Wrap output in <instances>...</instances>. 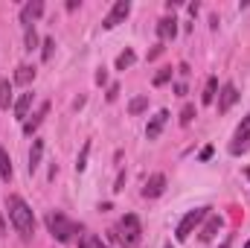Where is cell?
Returning a JSON list of instances; mask_svg holds the SVG:
<instances>
[{"label":"cell","instance_id":"obj_35","mask_svg":"<svg viewBox=\"0 0 250 248\" xmlns=\"http://www.w3.org/2000/svg\"><path fill=\"white\" fill-rule=\"evenodd\" d=\"M245 248H250V240H248V243H245Z\"/></svg>","mask_w":250,"mask_h":248},{"label":"cell","instance_id":"obj_10","mask_svg":"<svg viewBox=\"0 0 250 248\" xmlns=\"http://www.w3.org/2000/svg\"><path fill=\"white\" fill-rule=\"evenodd\" d=\"M47 111H50V102H41V105H38V111H35L32 117H26V123H23V134H35V131H38V125L44 123Z\"/></svg>","mask_w":250,"mask_h":248},{"label":"cell","instance_id":"obj_22","mask_svg":"<svg viewBox=\"0 0 250 248\" xmlns=\"http://www.w3.org/2000/svg\"><path fill=\"white\" fill-rule=\"evenodd\" d=\"M79 248H108V246H105L96 234H84V237L79 240Z\"/></svg>","mask_w":250,"mask_h":248},{"label":"cell","instance_id":"obj_28","mask_svg":"<svg viewBox=\"0 0 250 248\" xmlns=\"http://www.w3.org/2000/svg\"><path fill=\"white\" fill-rule=\"evenodd\" d=\"M117 94H120V85H111V88H108V102H114Z\"/></svg>","mask_w":250,"mask_h":248},{"label":"cell","instance_id":"obj_8","mask_svg":"<svg viewBox=\"0 0 250 248\" xmlns=\"http://www.w3.org/2000/svg\"><path fill=\"white\" fill-rule=\"evenodd\" d=\"M163 190H166V175H163V173H154V175L146 181V187H143V196H146V198H157Z\"/></svg>","mask_w":250,"mask_h":248},{"label":"cell","instance_id":"obj_5","mask_svg":"<svg viewBox=\"0 0 250 248\" xmlns=\"http://www.w3.org/2000/svg\"><path fill=\"white\" fill-rule=\"evenodd\" d=\"M250 149V114L239 123L236 134H233V143H230V155H242Z\"/></svg>","mask_w":250,"mask_h":248},{"label":"cell","instance_id":"obj_27","mask_svg":"<svg viewBox=\"0 0 250 248\" xmlns=\"http://www.w3.org/2000/svg\"><path fill=\"white\" fill-rule=\"evenodd\" d=\"M53 50H56V41H53V38H44V53H41V56H44V62H50V59H53Z\"/></svg>","mask_w":250,"mask_h":248},{"label":"cell","instance_id":"obj_2","mask_svg":"<svg viewBox=\"0 0 250 248\" xmlns=\"http://www.w3.org/2000/svg\"><path fill=\"white\" fill-rule=\"evenodd\" d=\"M47 231H50L59 243H70L73 234H76V222H70L62 210H50V213H47Z\"/></svg>","mask_w":250,"mask_h":248},{"label":"cell","instance_id":"obj_36","mask_svg":"<svg viewBox=\"0 0 250 248\" xmlns=\"http://www.w3.org/2000/svg\"><path fill=\"white\" fill-rule=\"evenodd\" d=\"M166 248H172V246H166Z\"/></svg>","mask_w":250,"mask_h":248},{"label":"cell","instance_id":"obj_9","mask_svg":"<svg viewBox=\"0 0 250 248\" xmlns=\"http://www.w3.org/2000/svg\"><path fill=\"white\" fill-rule=\"evenodd\" d=\"M41 12H44V3H41V0H29V3L21 9V24H23V29L32 26V21H35Z\"/></svg>","mask_w":250,"mask_h":248},{"label":"cell","instance_id":"obj_4","mask_svg":"<svg viewBox=\"0 0 250 248\" xmlns=\"http://www.w3.org/2000/svg\"><path fill=\"white\" fill-rule=\"evenodd\" d=\"M209 216V207H195V210H189L187 216L181 219V225H178V231H175V237H178V243H187L189 237H192V231L204 222Z\"/></svg>","mask_w":250,"mask_h":248},{"label":"cell","instance_id":"obj_17","mask_svg":"<svg viewBox=\"0 0 250 248\" xmlns=\"http://www.w3.org/2000/svg\"><path fill=\"white\" fill-rule=\"evenodd\" d=\"M215 91H218V79L209 76V79H207V88H204V94H201V102H204V105L215 102Z\"/></svg>","mask_w":250,"mask_h":248},{"label":"cell","instance_id":"obj_21","mask_svg":"<svg viewBox=\"0 0 250 248\" xmlns=\"http://www.w3.org/2000/svg\"><path fill=\"white\" fill-rule=\"evenodd\" d=\"M137 62V56H134V50H123L120 56H117V70H128L131 64Z\"/></svg>","mask_w":250,"mask_h":248},{"label":"cell","instance_id":"obj_14","mask_svg":"<svg viewBox=\"0 0 250 248\" xmlns=\"http://www.w3.org/2000/svg\"><path fill=\"white\" fill-rule=\"evenodd\" d=\"M157 35H160V41L175 38V35H178V21H175V18H163V21L157 24Z\"/></svg>","mask_w":250,"mask_h":248},{"label":"cell","instance_id":"obj_13","mask_svg":"<svg viewBox=\"0 0 250 248\" xmlns=\"http://www.w3.org/2000/svg\"><path fill=\"white\" fill-rule=\"evenodd\" d=\"M221 225H224L221 216H209V219L204 222V228H201V243H209V240L221 231Z\"/></svg>","mask_w":250,"mask_h":248},{"label":"cell","instance_id":"obj_20","mask_svg":"<svg viewBox=\"0 0 250 248\" xmlns=\"http://www.w3.org/2000/svg\"><path fill=\"white\" fill-rule=\"evenodd\" d=\"M35 47H38V32H35V26H26V29H23V50L32 53Z\"/></svg>","mask_w":250,"mask_h":248},{"label":"cell","instance_id":"obj_11","mask_svg":"<svg viewBox=\"0 0 250 248\" xmlns=\"http://www.w3.org/2000/svg\"><path fill=\"white\" fill-rule=\"evenodd\" d=\"M166 120H169V111H166V108L157 111V114L151 117V123L146 125V137H148V140H157L160 131H163V125H166Z\"/></svg>","mask_w":250,"mask_h":248},{"label":"cell","instance_id":"obj_15","mask_svg":"<svg viewBox=\"0 0 250 248\" xmlns=\"http://www.w3.org/2000/svg\"><path fill=\"white\" fill-rule=\"evenodd\" d=\"M29 108H32V94H21V99L15 102V117L26 123V117H29Z\"/></svg>","mask_w":250,"mask_h":248},{"label":"cell","instance_id":"obj_1","mask_svg":"<svg viewBox=\"0 0 250 248\" xmlns=\"http://www.w3.org/2000/svg\"><path fill=\"white\" fill-rule=\"evenodd\" d=\"M6 210H9V219H12V225H15V231L23 237V240H32V234H35V216H32V210H29V204L21 198V196H6Z\"/></svg>","mask_w":250,"mask_h":248},{"label":"cell","instance_id":"obj_7","mask_svg":"<svg viewBox=\"0 0 250 248\" xmlns=\"http://www.w3.org/2000/svg\"><path fill=\"white\" fill-rule=\"evenodd\" d=\"M236 99H239V91H236V85H224L221 88V94H218V114H227L233 105H236Z\"/></svg>","mask_w":250,"mask_h":248},{"label":"cell","instance_id":"obj_34","mask_svg":"<svg viewBox=\"0 0 250 248\" xmlns=\"http://www.w3.org/2000/svg\"><path fill=\"white\" fill-rule=\"evenodd\" d=\"M245 178H248V181H250V167H248V170H245Z\"/></svg>","mask_w":250,"mask_h":248},{"label":"cell","instance_id":"obj_6","mask_svg":"<svg viewBox=\"0 0 250 248\" xmlns=\"http://www.w3.org/2000/svg\"><path fill=\"white\" fill-rule=\"evenodd\" d=\"M128 12H131V3H128V0H117V3L111 6V12L105 15L102 26H105V29H114V26H120L125 18H128Z\"/></svg>","mask_w":250,"mask_h":248},{"label":"cell","instance_id":"obj_16","mask_svg":"<svg viewBox=\"0 0 250 248\" xmlns=\"http://www.w3.org/2000/svg\"><path fill=\"white\" fill-rule=\"evenodd\" d=\"M35 79V67H29V64H21L18 70H15V82L18 85H29Z\"/></svg>","mask_w":250,"mask_h":248},{"label":"cell","instance_id":"obj_23","mask_svg":"<svg viewBox=\"0 0 250 248\" xmlns=\"http://www.w3.org/2000/svg\"><path fill=\"white\" fill-rule=\"evenodd\" d=\"M148 108V97H134L131 102H128V114H140V111H146Z\"/></svg>","mask_w":250,"mask_h":248},{"label":"cell","instance_id":"obj_18","mask_svg":"<svg viewBox=\"0 0 250 248\" xmlns=\"http://www.w3.org/2000/svg\"><path fill=\"white\" fill-rule=\"evenodd\" d=\"M9 105H12V82L0 79V108H9Z\"/></svg>","mask_w":250,"mask_h":248},{"label":"cell","instance_id":"obj_19","mask_svg":"<svg viewBox=\"0 0 250 248\" xmlns=\"http://www.w3.org/2000/svg\"><path fill=\"white\" fill-rule=\"evenodd\" d=\"M0 178L3 181H12V161H9V152L0 149Z\"/></svg>","mask_w":250,"mask_h":248},{"label":"cell","instance_id":"obj_30","mask_svg":"<svg viewBox=\"0 0 250 248\" xmlns=\"http://www.w3.org/2000/svg\"><path fill=\"white\" fill-rule=\"evenodd\" d=\"M160 53H163V47H160V44H157V47H154V50H151V53H148V59H157V56H160Z\"/></svg>","mask_w":250,"mask_h":248},{"label":"cell","instance_id":"obj_25","mask_svg":"<svg viewBox=\"0 0 250 248\" xmlns=\"http://www.w3.org/2000/svg\"><path fill=\"white\" fill-rule=\"evenodd\" d=\"M172 79V67H163L160 73H154V85H166Z\"/></svg>","mask_w":250,"mask_h":248},{"label":"cell","instance_id":"obj_26","mask_svg":"<svg viewBox=\"0 0 250 248\" xmlns=\"http://www.w3.org/2000/svg\"><path fill=\"white\" fill-rule=\"evenodd\" d=\"M192 117H195V105H184V111H181V125H189Z\"/></svg>","mask_w":250,"mask_h":248},{"label":"cell","instance_id":"obj_12","mask_svg":"<svg viewBox=\"0 0 250 248\" xmlns=\"http://www.w3.org/2000/svg\"><path fill=\"white\" fill-rule=\"evenodd\" d=\"M41 155H44V140L32 137V149H29V175L41 167Z\"/></svg>","mask_w":250,"mask_h":248},{"label":"cell","instance_id":"obj_29","mask_svg":"<svg viewBox=\"0 0 250 248\" xmlns=\"http://www.w3.org/2000/svg\"><path fill=\"white\" fill-rule=\"evenodd\" d=\"M209 158H212V146H204L201 149V161H209Z\"/></svg>","mask_w":250,"mask_h":248},{"label":"cell","instance_id":"obj_33","mask_svg":"<svg viewBox=\"0 0 250 248\" xmlns=\"http://www.w3.org/2000/svg\"><path fill=\"white\" fill-rule=\"evenodd\" d=\"M6 234V225H3V216H0V237Z\"/></svg>","mask_w":250,"mask_h":248},{"label":"cell","instance_id":"obj_31","mask_svg":"<svg viewBox=\"0 0 250 248\" xmlns=\"http://www.w3.org/2000/svg\"><path fill=\"white\" fill-rule=\"evenodd\" d=\"M105 79H108V76H105V70H99V73H96V85H105Z\"/></svg>","mask_w":250,"mask_h":248},{"label":"cell","instance_id":"obj_3","mask_svg":"<svg viewBox=\"0 0 250 248\" xmlns=\"http://www.w3.org/2000/svg\"><path fill=\"white\" fill-rule=\"evenodd\" d=\"M114 234H117V240H120L125 248H134L137 243H140V237H143V231H140V219H137L134 213H125L123 219H120V225L114 228Z\"/></svg>","mask_w":250,"mask_h":248},{"label":"cell","instance_id":"obj_24","mask_svg":"<svg viewBox=\"0 0 250 248\" xmlns=\"http://www.w3.org/2000/svg\"><path fill=\"white\" fill-rule=\"evenodd\" d=\"M87 155H90V143H84V146H82V152H79V158H76V170H79V173L87 167Z\"/></svg>","mask_w":250,"mask_h":248},{"label":"cell","instance_id":"obj_32","mask_svg":"<svg viewBox=\"0 0 250 248\" xmlns=\"http://www.w3.org/2000/svg\"><path fill=\"white\" fill-rule=\"evenodd\" d=\"M123 184H125V173H120V178H117V187H114V190H123Z\"/></svg>","mask_w":250,"mask_h":248}]
</instances>
